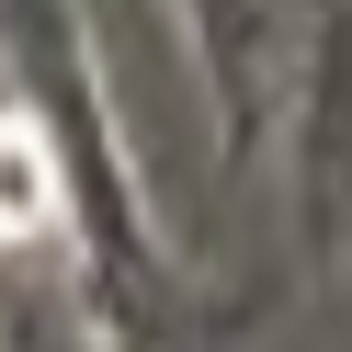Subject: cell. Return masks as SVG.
<instances>
[{
    "mask_svg": "<svg viewBox=\"0 0 352 352\" xmlns=\"http://www.w3.org/2000/svg\"><path fill=\"white\" fill-rule=\"evenodd\" d=\"M57 228V148L23 114H0V239H46Z\"/></svg>",
    "mask_w": 352,
    "mask_h": 352,
    "instance_id": "obj_1",
    "label": "cell"
}]
</instances>
